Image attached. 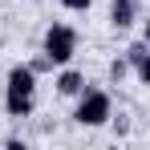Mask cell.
<instances>
[{
  "label": "cell",
  "mask_w": 150,
  "mask_h": 150,
  "mask_svg": "<svg viewBox=\"0 0 150 150\" xmlns=\"http://www.w3.org/2000/svg\"><path fill=\"white\" fill-rule=\"evenodd\" d=\"M33 105H37V73L28 65H12L4 81V110L12 118H28Z\"/></svg>",
  "instance_id": "1"
},
{
  "label": "cell",
  "mask_w": 150,
  "mask_h": 150,
  "mask_svg": "<svg viewBox=\"0 0 150 150\" xmlns=\"http://www.w3.org/2000/svg\"><path fill=\"white\" fill-rule=\"evenodd\" d=\"M110 114H114V101H110L105 89H89V85H85V89L77 93V110H73L77 126H89V130H93V126H105Z\"/></svg>",
  "instance_id": "2"
},
{
  "label": "cell",
  "mask_w": 150,
  "mask_h": 150,
  "mask_svg": "<svg viewBox=\"0 0 150 150\" xmlns=\"http://www.w3.org/2000/svg\"><path fill=\"white\" fill-rule=\"evenodd\" d=\"M41 53L49 57L53 65H69L77 53V28L69 25H49L45 28V45H41Z\"/></svg>",
  "instance_id": "3"
},
{
  "label": "cell",
  "mask_w": 150,
  "mask_h": 150,
  "mask_svg": "<svg viewBox=\"0 0 150 150\" xmlns=\"http://www.w3.org/2000/svg\"><path fill=\"white\" fill-rule=\"evenodd\" d=\"M126 65L134 69V77L146 85L150 81V53H146V41H134L130 49H126Z\"/></svg>",
  "instance_id": "4"
},
{
  "label": "cell",
  "mask_w": 150,
  "mask_h": 150,
  "mask_svg": "<svg viewBox=\"0 0 150 150\" xmlns=\"http://www.w3.org/2000/svg\"><path fill=\"white\" fill-rule=\"evenodd\" d=\"M134 21H138V4L134 0H114L110 4V25L114 28H130Z\"/></svg>",
  "instance_id": "5"
},
{
  "label": "cell",
  "mask_w": 150,
  "mask_h": 150,
  "mask_svg": "<svg viewBox=\"0 0 150 150\" xmlns=\"http://www.w3.org/2000/svg\"><path fill=\"white\" fill-rule=\"evenodd\" d=\"M81 89H85V77L77 73V69H61L57 73V93L61 98H77Z\"/></svg>",
  "instance_id": "6"
},
{
  "label": "cell",
  "mask_w": 150,
  "mask_h": 150,
  "mask_svg": "<svg viewBox=\"0 0 150 150\" xmlns=\"http://www.w3.org/2000/svg\"><path fill=\"white\" fill-rule=\"evenodd\" d=\"M126 73H130V65H126V57H118V61L110 65V77H114V81H122Z\"/></svg>",
  "instance_id": "7"
},
{
  "label": "cell",
  "mask_w": 150,
  "mask_h": 150,
  "mask_svg": "<svg viewBox=\"0 0 150 150\" xmlns=\"http://www.w3.org/2000/svg\"><path fill=\"white\" fill-rule=\"evenodd\" d=\"M89 4L93 0H61V8H69V12H89Z\"/></svg>",
  "instance_id": "8"
},
{
  "label": "cell",
  "mask_w": 150,
  "mask_h": 150,
  "mask_svg": "<svg viewBox=\"0 0 150 150\" xmlns=\"http://www.w3.org/2000/svg\"><path fill=\"white\" fill-rule=\"evenodd\" d=\"M28 69H33V73H45V69H53V61L45 57V53H41L37 61H28Z\"/></svg>",
  "instance_id": "9"
}]
</instances>
